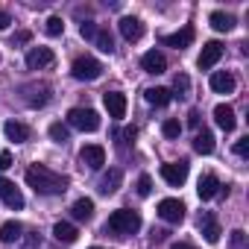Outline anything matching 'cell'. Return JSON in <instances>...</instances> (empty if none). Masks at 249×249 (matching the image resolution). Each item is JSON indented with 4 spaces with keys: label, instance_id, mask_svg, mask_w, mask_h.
<instances>
[{
    "label": "cell",
    "instance_id": "1",
    "mask_svg": "<svg viewBox=\"0 0 249 249\" xmlns=\"http://www.w3.org/2000/svg\"><path fill=\"white\" fill-rule=\"evenodd\" d=\"M27 185L36 191V194H44V196H56V194H65L68 191V176L44 167V164H30L27 170Z\"/></svg>",
    "mask_w": 249,
    "mask_h": 249
},
{
    "label": "cell",
    "instance_id": "2",
    "mask_svg": "<svg viewBox=\"0 0 249 249\" xmlns=\"http://www.w3.org/2000/svg\"><path fill=\"white\" fill-rule=\"evenodd\" d=\"M141 229V214L132 211V208H117L108 214V223H106V231H114L120 237H126V234H135Z\"/></svg>",
    "mask_w": 249,
    "mask_h": 249
},
{
    "label": "cell",
    "instance_id": "3",
    "mask_svg": "<svg viewBox=\"0 0 249 249\" xmlns=\"http://www.w3.org/2000/svg\"><path fill=\"white\" fill-rule=\"evenodd\" d=\"M68 123H71L73 129H79V132H97V129H100V114H97L94 108L76 106V108L68 111Z\"/></svg>",
    "mask_w": 249,
    "mask_h": 249
},
{
    "label": "cell",
    "instance_id": "4",
    "mask_svg": "<svg viewBox=\"0 0 249 249\" xmlns=\"http://www.w3.org/2000/svg\"><path fill=\"white\" fill-rule=\"evenodd\" d=\"M71 73H73V79H79V82H94V79L103 76V65H100L94 56H79V59H73Z\"/></svg>",
    "mask_w": 249,
    "mask_h": 249
},
{
    "label": "cell",
    "instance_id": "5",
    "mask_svg": "<svg viewBox=\"0 0 249 249\" xmlns=\"http://www.w3.org/2000/svg\"><path fill=\"white\" fill-rule=\"evenodd\" d=\"M161 179H164L170 188H182L185 179H188V161H170V164H161Z\"/></svg>",
    "mask_w": 249,
    "mask_h": 249
},
{
    "label": "cell",
    "instance_id": "6",
    "mask_svg": "<svg viewBox=\"0 0 249 249\" xmlns=\"http://www.w3.org/2000/svg\"><path fill=\"white\" fill-rule=\"evenodd\" d=\"M159 217H161L164 223H182V220H185V202H182V199H173V196L161 199V202H159Z\"/></svg>",
    "mask_w": 249,
    "mask_h": 249
},
{
    "label": "cell",
    "instance_id": "7",
    "mask_svg": "<svg viewBox=\"0 0 249 249\" xmlns=\"http://www.w3.org/2000/svg\"><path fill=\"white\" fill-rule=\"evenodd\" d=\"M53 62H56V53L50 47H30V53H27V68L30 71H44Z\"/></svg>",
    "mask_w": 249,
    "mask_h": 249
},
{
    "label": "cell",
    "instance_id": "8",
    "mask_svg": "<svg viewBox=\"0 0 249 249\" xmlns=\"http://www.w3.org/2000/svg\"><path fill=\"white\" fill-rule=\"evenodd\" d=\"M220 59H223V44L220 41H208V44H202V53L196 59V68L199 71H211Z\"/></svg>",
    "mask_w": 249,
    "mask_h": 249
},
{
    "label": "cell",
    "instance_id": "9",
    "mask_svg": "<svg viewBox=\"0 0 249 249\" xmlns=\"http://www.w3.org/2000/svg\"><path fill=\"white\" fill-rule=\"evenodd\" d=\"M103 106L108 108V117H114V120L126 117V94H120V91H106V94H103Z\"/></svg>",
    "mask_w": 249,
    "mask_h": 249
},
{
    "label": "cell",
    "instance_id": "10",
    "mask_svg": "<svg viewBox=\"0 0 249 249\" xmlns=\"http://www.w3.org/2000/svg\"><path fill=\"white\" fill-rule=\"evenodd\" d=\"M0 199H3L6 208H12V211L24 208V194L15 188V182H9V179H3V176H0Z\"/></svg>",
    "mask_w": 249,
    "mask_h": 249
},
{
    "label": "cell",
    "instance_id": "11",
    "mask_svg": "<svg viewBox=\"0 0 249 249\" xmlns=\"http://www.w3.org/2000/svg\"><path fill=\"white\" fill-rule=\"evenodd\" d=\"M79 161H82L85 167H91V170H100V167L106 164V150H103L100 144H85V147L79 150Z\"/></svg>",
    "mask_w": 249,
    "mask_h": 249
},
{
    "label": "cell",
    "instance_id": "12",
    "mask_svg": "<svg viewBox=\"0 0 249 249\" xmlns=\"http://www.w3.org/2000/svg\"><path fill=\"white\" fill-rule=\"evenodd\" d=\"M117 30H120V36L126 38V41H141V38H144V21H141V18H132V15L120 18Z\"/></svg>",
    "mask_w": 249,
    "mask_h": 249
},
{
    "label": "cell",
    "instance_id": "13",
    "mask_svg": "<svg viewBox=\"0 0 249 249\" xmlns=\"http://www.w3.org/2000/svg\"><path fill=\"white\" fill-rule=\"evenodd\" d=\"M141 68H144L147 73L159 76V73L167 71V59H164V53H159V50H147V53L141 56Z\"/></svg>",
    "mask_w": 249,
    "mask_h": 249
},
{
    "label": "cell",
    "instance_id": "14",
    "mask_svg": "<svg viewBox=\"0 0 249 249\" xmlns=\"http://www.w3.org/2000/svg\"><path fill=\"white\" fill-rule=\"evenodd\" d=\"M208 85H211L214 94H231V91L237 88V82H234V76H231L229 71H214L211 79H208Z\"/></svg>",
    "mask_w": 249,
    "mask_h": 249
},
{
    "label": "cell",
    "instance_id": "15",
    "mask_svg": "<svg viewBox=\"0 0 249 249\" xmlns=\"http://www.w3.org/2000/svg\"><path fill=\"white\" fill-rule=\"evenodd\" d=\"M214 123L223 129V132H231L234 126H237V117H234V108L231 106H226V103H220V106H214Z\"/></svg>",
    "mask_w": 249,
    "mask_h": 249
},
{
    "label": "cell",
    "instance_id": "16",
    "mask_svg": "<svg viewBox=\"0 0 249 249\" xmlns=\"http://www.w3.org/2000/svg\"><path fill=\"white\" fill-rule=\"evenodd\" d=\"M194 27H182L179 33H173V36H161V44H167V47H176V50H185V47H191L194 44Z\"/></svg>",
    "mask_w": 249,
    "mask_h": 249
},
{
    "label": "cell",
    "instance_id": "17",
    "mask_svg": "<svg viewBox=\"0 0 249 249\" xmlns=\"http://www.w3.org/2000/svg\"><path fill=\"white\" fill-rule=\"evenodd\" d=\"M220 188H223V185H220V179H217L214 173H205V176L199 179V185H196V194H199V199H202V202H208V199H214V196L220 194Z\"/></svg>",
    "mask_w": 249,
    "mask_h": 249
},
{
    "label": "cell",
    "instance_id": "18",
    "mask_svg": "<svg viewBox=\"0 0 249 249\" xmlns=\"http://www.w3.org/2000/svg\"><path fill=\"white\" fill-rule=\"evenodd\" d=\"M199 231H202V237H205L208 243H217L220 234H223V229H220V223H217V217H214L211 211L199 217Z\"/></svg>",
    "mask_w": 249,
    "mask_h": 249
},
{
    "label": "cell",
    "instance_id": "19",
    "mask_svg": "<svg viewBox=\"0 0 249 249\" xmlns=\"http://www.w3.org/2000/svg\"><path fill=\"white\" fill-rule=\"evenodd\" d=\"M120 182H123V173H120L117 167H111L108 173H103V176H100V185H97V188H100V194H106V196H108V194H114V191L120 188Z\"/></svg>",
    "mask_w": 249,
    "mask_h": 249
},
{
    "label": "cell",
    "instance_id": "20",
    "mask_svg": "<svg viewBox=\"0 0 249 249\" xmlns=\"http://www.w3.org/2000/svg\"><path fill=\"white\" fill-rule=\"evenodd\" d=\"M71 214H73V220H79V223H88V220L94 217V199H88V196H79V199L71 205Z\"/></svg>",
    "mask_w": 249,
    "mask_h": 249
},
{
    "label": "cell",
    "instance_id": "21",
    "mask_svg": "<svg viewBox=\"0 0 249 249\" xmlns=\"http://www.w3.org/2000/svg\"><path fill=\"white\" fill-rule=\"evenodd\" d=\"M3 132H6V138H9V141H15V144H24V141H30V129L24 126L21 120H6Z\"/></svg>",
    "mask_w": 249,
    "mask_h": 249
},
{
    "label": "cell",
    "instance_id": "22",
    "mask_svg": "<svg viewBox=\"0 0 249 249\" xmlns=\"http://www.w3.org/2000/svg\"><path fill=\"white\" fill-rule=\"evenodd\" d=\"M21 237H24V226L18 220H6L3 226H0V240H3V243H15Z\"/></svg>",
    "mask_w": 249,
    "mask_h": 249
},
{
    "label": "cell",
    "instance_id": "23",
    "mask_svg": "<svg viewBox=\"0 0 249 249\" xmlns=\"http://www.w3.org/2000/svg\"><path fill=\"white\" fill-rule=\"evenodd\" d=\"M214 147H217V144H214V135H211L208 129H202V132L194 135V150H196L199 156H211Z\"/></svg>",
    "mask_w": 249,
    "mask_h": 249
},
{
    "label": "cell",
    "instance_id": "24",
    "mask_svg": "<svg viewBox=\"0 0 249 249\" xmlns=\"http://www.w3.org/2000/svg\"><path fill=\"white\" fill-rule=\"evenodd\" d=\"M53 237H56L59 243H73V240L79 237V231H76V226H71V223L59 220V223L53 226Z\"/></svg>",
    "mask_w": 249,
    "mask_h": 249
},
{
    "label": "cell",
    "instance_id": "25",
    "mask_svg": "<svg viewBox=\"0 0 249 249\" xmlns=\"http://www.w3.org/2000/svg\"><path fill=\"white\" fill-rule=\"evenodd\" d=\"M208 24L217 30V33H229V30H234V15H229V12H211V18H208Z\"/></svg>",
    "mask_w": 249,
    "mask_h": 249
},
{
    "label": "cell",
    "instance_id": "26",
    "mask_svg": "<svg viewBox=\"0 0 249 249\" xmlns=\"http://www.w3.org/2000/svg\"><path fill=\"white\" fill-rule=\"evenodd\" d=\"M144 97H147L150 106H167V103L173 100V91H170V88H147Z\"/></svg>",
    "mask_w": 249,
    "mask_h": 249
},
{
    "label": "cell",
    "instance_id": "27",
    "mask_svg": "<svg viewBox=\"0 0 249 249\" xmlns=\"http://www.w3.org/2000/svg\"><path fill=\"white\" fill-rule=\"evenodd\" d=\"M94 44H97L103 53H114V38H111V33H108V30H97Z\"/></svg>",
    "mask_w": 249,
    "mask_h": 249
},
{
    "label": "cell",
    "instance_id": "28",
    "mask_svg": "<svg viewBox=\"0 0 249 249\" xmlns=\"http://www.w3.org/2000/svg\"><path fill=\"white\" fill-rule=\"evenodd\" d=\"M161 135H164V138H179V135H182V123H179L176 117H167V120L161 123Z\"/></svg>",
    "mask_w": 249,
    "mask_h": 249
},
{
    "label": "cell",
    "instance_id": "29",
    "mask_svg": "<svg viewBox=\"0 0 249 249\" xmlns=\"http://www.w3.org/2000/svg\"><path fill=\"white\" fill-rule=\"evenodd\" d=\"M173 91H176L179 97H188V94H191V76H188V73H176V76H173Z\"/></svg>",
    "mask_w": 249,
    "mask_h": 249
},
{
    "label": "cell",
    "instance_id": "30",
    "mask_svg": "<svg viewBox=\"0 0 249 249\" xmlns=\"http://www.w3.org/2000/svg\"><path fill=\"white\" fill-rule=\"evenodd\" d=\"M50 138H53L56 144H65V141L71 138V129L65 126V123H50Z\"/></svg>",
    "mask_w": 249,
    "mask_h": 249
},
{
    "label": "cell",
    "instance_id": "31",
    "mask_svg": "<svg viewBox=\"0 0 249 249\" xmlns=\"http://www.w3.org/2000/svg\"><path fill=\"white\" fill-rule=\"evenodd\" d=\"M47 36H62L65 33V24H62V18L59 15H53V18H47Z\"/></svg>",
    "mask_w": 249,
    "mask_h": 249
},
{
    "label": "cell",
    "instance_id": "32",
    "mask_svg": "<svg viewBox=\"0 0 249 249\" xmlns=\"http://www.w3.org/2000/svg\"><path fill=\"white\" fill-rule=\"evenodd\" d=\"M79 36H82L85 41H94V38H97V24H91V21L82 24V27H79Z\"/></svg>",
    "mask_w": 249,
    "mask_h": 249
},
{
    "label": "cell",
    "instance_id": "33",
    "mask_svg": "<svg viewBox=\"0 0 249 249\" xmlns=\"http://www.w3.org/2000/svg\"><path fill=\"white\" fill-rule=\"evenodd\" d=\"M138 194H141V196H150V194H153V179H150L147 173L138 179Z\"/></svg>",
    "mask_w": 249,
    "mask_h": 249
},
{
    "label": "cell",
    "instance_id": "34",
    "mask_svg": "<svg viewBox=\"0 0 249 249\" xmlns=\"http://www.w3.org/2000/svg\"><path fill=\"white\" fill-rule=\"evenodd\" d=\"M231 246L234 249H246V231L243 229H234L231 231Z\"/></svg>",
    "mask_w": 249,
    "mask_h": 249
},
{
    "label": "cell",
    "instance_id": "35",
    "mask_svg": "<svg viewBox=\"0 0 249 249\" xmlns=\"http://www.w3.org/2000/svg\"><path fill=\"white\" fill-rule=\"evenodd\" d=\"M234 153L243 159V156H249V138H240L237 144H234Z\"/></svg>",
    "mask_w": 249,
    "mask_h": 249
},
{
    "label": "cell",
    "instance_id": "36",
    "mask_svg": "<svg viewBox=\"0 0 249 249\" xmlns=\"http://www.w3.org/2000/svg\"><path fill=\"white\" fill-rule=\"evenodd\" d=\"M30 38H33V36H30L27 30H21V33H15V36H12V44H27Z\"/></svg>",
    "mask_w": 249,
    "mask_h": 249
},
{
    "label": "cell",
    "instance_id": "37",
    "mask_svg": "<svg viewBox=\"0 0 249 249\" xmlns=\"http://www.w3.org/2000/svg\"><path fill=\"white\" fill-rule=\"evenodd\" d=\"M9 167H12V156L9 153H0V173L9 170Z\"/></svg>",
    "mask_w": 249,
    "mask_h": 249
},
{
    "label": "cell",
    "instance_id": "38",
    "mask_svg": "<svg viewBox=\"0 0 249 249\" xmlns=\"http://www.w3.org/2000/svg\"><path fill=\"white\" fill-rule=\"evenodd\" d=\"M188 126H194V129L199 126V111L196 108H191V114H188Z\"/></svg>",
    "mask_w": 249,
    "mask_h": 249
},
{
    "label": "cell",
    "instance_id": "39",
    "mask_svg": "<svg viewBox=\"0 0 249 249\" xmlns=\"http://www.w3.org/2000/svg\"><path fill=\"white\" fill-rule=\"evenodd\" d=\"M36 246H41V237H38V234H33V237L27 240V246H24V249H36Z\"/></svg>",
    "mask_w": 249,
    "mask_h": 249
},
{
    "label": "cell",
    "instance_id": "40",
    "mask_svg": "<svg viewBox=\"0 0 249 249\" xmlns=\"http://www.w3.org/2000/svg\"><path fill=\"white\" fill-rule=\"evenodd\" d=\"M9 24H12V18H9V15H6V12H0V30H6V27H9Z\"/></svg>",
    "mask_w": 249,
    "mask_h": 249
},
{
    "label": "cell",
    "instance_id": "41",
    "mask_svg": "<svg viewBox=\"0 0 249 249\" xmlns=\"http://www.w3.org/2000/svg\"><path fill=\"white\" fill-rule=\"evenodd\" d=\"M170 249H194L191 243H170Z\"/></svg>",
    "mask_w": 249,
    "mask_h": 249
},
{
    "label": "cell",
    "instance_id": "42",
    "mask_svg": "<svg viewBox=\"0 0 249 249\" xmlns=\"http://www.w3.org/2000/svg\"><path fill=\"white\" fill-rule=\"evenodd\" d=\"M88 249H106V246H88Z\"/></svg>",
    "mask_w": 249,
    "mask_h": 249
}]
</instances>
